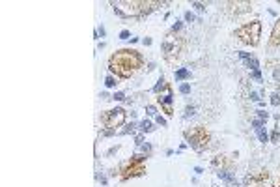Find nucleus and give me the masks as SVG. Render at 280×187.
Returning a JSON list of instances; mask_svg holds the SVG:
<instances>
[{
	"label": "nucleus",
	"instance_id": "obj_12",
	"mask_svg": "<svg viewBox=\"0 0 280 187\" xmlns=\"http://www.w3.org/2000/svg\"><path fill=\"white\" fill-rule=\"evenodd\" d=\"M114 84H116V82H114V79H112V77H108V79H106V86L110 88V86H114Z\"/></svg>",
	"mask_w": 280,
	"mask_h": 187
},
{
	"label": "nucleus",
	"instance_id": "obj_11",
	"mask_svg": "<svg viewBox=\"0 0 280 187\" xmlns=\"http://www.w3.org/2000/svg\"><path fill=\"white\" fill-rule=\"evenodd\" d=\"M176 77H178V79H185V77H189V72H187V70H180V72L176 73Z\"/></svg>",
	"mask_w": 280,
	"mask_h": 187
},
{
	"label": "nucleus",
	"instance_id": "obj_1",
	"mask_svg": "<svg viewBox=\"0 0 280 187\" xmlns=\"http://www.w3.org/2000/svg\"><path fill=\"white\" fill-rule=\"evenodd\" d=\"M142 56H140L136 50L131 49H122L118 52H114L108 60V68H110L112 73H116L120 77H131L138 68H142Z\"/></svg>",
	"mask_w": 280,
	"mask_h": 187
},
{
	"label": "nucleus",
	"instance_id": "obj_5",
	"mask_svg": "<svg viewBox=\"0 0 280 187\" xmlns=\"http://www.w3.org/2000/svg\"><path fill=\"white\" fill-rule=\"evenodd\" d=\"M245 187H273V178L267 170H256L245 178Z\"/></svg>",
	"mask_w": 280,
	"mask_h": 187
},
{
	"label": "nucleus",
	"instance_id": "obj_15",
	"mask_svg": "<svg viewBox=\"0 0 280 187\" xmlns=\"http://www.w3.org/2000/svg\"><path fill=\"white\" fill-rule=\"evenodd\" d=\"M182 92H183V94L189 92V84H183V86H182Z\"/></svg>",
	"mask_w": 280,
	"mask_h": 187
},
{
	"label": "nucleus",
	"instance_id": "obj_6",
	"mask_svg": "<svg viewBox=\"0 0 280 187\" xmlns=\"http://www.w3.org/2000/svg\"><path fill=\"white\" fill-rule=\"evenodd\" d=\"M144 158L142 156H134V159H131V163L122 170V178L127 180V178H133V176H140L144 174Z\"/></svg>",
	"mask_w": 280,
	"mask_h": 187
},
{
	"label": "nucleus",
	"instance_id": "obj_17",
	"mask_svg": "<svg viewBox=\"0 0 280 187\" xmlns=\"http://www.w3.org/2000/svg\"><path fill=\"white\" fill-rule=\"evenodd\" d=\"M148 114H155V108L154 107H148Z\"/></svg>",
	"mask_w": 280,
	"mask_h": 187
},
{
	"label": "nucleus",
	"instance_id": "obj_3",
	"mask_svg": "<svg viewBox=\"0 0 280 187\" xmlns=\"http://www.w3.org/2000/svg\"><path fill=\"white\" fill-rule=\"evenodd\" d=\"M185 137L190 142V146L198 152L208 148V144H210V133L206 131V128H192V130L185 131Z\"/></svg>",
	"mask_w": 280,
	"mask_h": 187
},
{
	"label": "nucleus",
	"instance_id": "obj_7",
	"mask_svg": "<svg viewBox=\"0 0 280 187\" xmlns=\"http://www.w3.org/2000/svg\"><path fill=\"white\" fill-rule=\"evenodd\" d=\"M101 122L105 124L106 128H118L122 124L126 122V112L122 108H114V110H108L105 114L101 116Z\"/></svg>",
	"mask_w": 280,
	"mask_h": 187
},
{
	"label": "nucleus",
	"instance_id": "obj_8",
	"mask_svg": "<svg viewBox=\"0 0 280 187\" xmlns=\"http://www.w3.org/2000/svg\"><path fill=\"white\" fill-rule=\"evenodd\" d=\"M182 49V42L180 40H176V38H168L166 42H164V56L166 60H172L174 56H178V52Z\"/></svg>",
	"mask_w": 280,
	"mask_h": 187
},
{
	"label": "nucleus",
	"instance_id": "obj_16",
	"mask_svg": "<svg viewBox=\"0 0 280 187\" xmlns=\"http://www.w3.org/2000/svg\"><path fill=\"white\" fill-rule=\"evenodd\" d=\"M114 100H124V94H122V92L116 94V96H114Z\"/></svg>",
	"mask_w": 280,
	"mask_h": 187
},
{
	"label": "nucleus",
	"instance_id": "obj_18",
	"mask_svg": "<svg viewBox=\"0 0 280 187\" xmlns=\"http://www.w3.org/2000/svg\"><path fill=\"white\" fill-rule=\"evenodd\" d=\"M157 122H159V124H161V126H166V122H164V120H162V118H161V116H159V118H157Z\"/></svg>",
	"mask_w": 280,
	"mask_h": 187
},
{
	"label": "nucleus",
	"instance_id": "obj_4",
	"mask_svg": "<svg viewBox=\"0 0 280 187\" xmlns=\"http://www.w3.org/2000/svg\"><path fill=\"white\" fill-rule=\"evenodd\" d=\"M112 6L120 15H140L144 14L148 6H152V4L150 2H114Z\"/></svg>",
	"mask_w": 280,
	"mask_h": 187
},
{
	"label": "nucleus",
	"instance_id": "obj_14",
	"mask_svg": "<svg viewBox=\"0 0 280 187\" xmlns=\"http://www.w3.org/2000/svg\"><path fill=\"white\" fill-rule=\"evenodd\" d=\"M258 130H260V128H258ZM260 138H262L264 142H266V140H267V135H266V133H264V131H262V130H260Z\"/></svg>",
	"mask_w": 280,
	"mask_h": 187
},
{
	"label": "nucleus",
	"instance_id": "obj_10",
	"mask_svg": "<svg viewBox=\"0 0 280 187\" xmlns=\"http://www.w3.org/2000/svg\"><path fill=\"white\" fill-rule=\"evenodd\" d=\"M271 45L273 47H280V21L274 24L273 34H271Z\"/></svg>",
	"mask_w": 280,
	"mask_h": 187
},
{
	"label": "nucleus",
	"instance_id": "obj_2",
	"mask_svg": "<svg viewBox=\"0 0 280 187\" xmlns=\"http://www.w3.org/2000/svg\"><path fill=\"white\" fill-rule=\"evenodd\" d=\"M260 32H262V22L254 21V22L245 24V26H241L239 30H236V36H238L241 42H245V44H248V45H258Z\"/></svg>",
	"mask_w": 280,
	"mask_h": 187
},
{
	"label": "nucleus",
	"instance_id": "obj_9",
	"mask_svg": "<svg viewBox=\"0 0 280 187\" xmlns=\"http://www.w3.org/2000/svg\"><path fill=\"white\" fill-rule=\"evenodd\" d=\"M157 100L161 103V107L164 108V112L168 116L172 114V88L168 86V84H164V94H159Z\"/></svg>",
	"mask_w": 280,
	"mask_h": 187
},
{
	"label": "nucleus",
	"instance_id": "obj_13",
	"mask_svg": "<svg viewBox=\"0 0 280 187\" xmlns=\"http://www.w3.org/2000/svg\"><path fill=\"white\" fill-rule=\"evenodd\" d=\"M150 128H152V126H150V122H142V130H144V131H150Z\"/></svg>",
	"mask_w": 280,
	"mask_h": 187
}]
</instances>
